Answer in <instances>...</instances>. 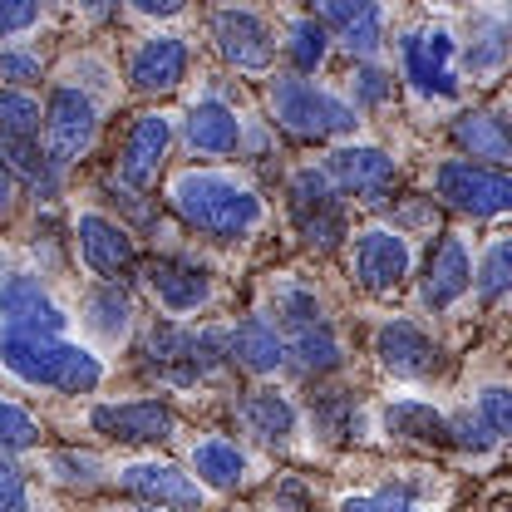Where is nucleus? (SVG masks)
Here are the masks:
<instances>
[{"instance_id": "f257e3e1", "label": "nucleus", "mask_w": 512, "mask_h": 512, "mask_svg": "<svg viewBox=\"0 0 512 512\" xmlns=\"http://www.w3.org/2000/svg\"><path fill=\"white\" fill-rule=\"evenodd\" d=\"M0 365L20 384L64 389V394H89L104 380L99 355H89L84 345L60 340V335H40V330H15V325H0Z\"/></svg>"}, {"instance_id": "f03ea898", "label": "nucleus", "mask_w": 512, "mask_h": 512, "mask_svg": "<svg viewBox=\"0 0 512 512\" xmlns=\"http://www.w3.org/2000/svg\"><path fill=\"white\" fill-rule=\"evenodd\" d=\"M168 202L178 207V217H183L188 227L207 232V237H227V242L256 232L261 217H266L256 188L242 183V178H232V173H197V168H192V173H178Z\"/></svg>"}, {"instance_id": "7ed1b4c3", "label": "nucleus", "mask_w": 512, "mask_h": 512, "mask_svg": "<svg viewBox=\"0 0 512 512\" xmlns=\"http://www.w3.org/2000/svg\"><path fill=\"white\" fill-rule=\"evenodd\" d=\"M266 104H271L276 124L286 128L291 138H306V143H320V138H335V133H350L355 128V109L350 104H340L335 94H325V89L296 79V74L271 79Z\"/></svg>"}, {"instance_id": "20e7f679", "label": "nucleus", "mask_w": 512, "mask_h": 512, "mask_svg": "<svg viewBox=\"0 0 512 512\" xmlns=\"http://www.w3.org/2000/svg\"><path fill=\"white\" fill-rule=\"evenodd\" d=\"M222 365V335H197L178 325H158L148 335V370H158L168 384L207 380Z\"/></svg>"}, {"instance_id": "39448f33", "label": "nucleus", "mask_w": 512, "mask_h": 512, "mask_svg": "<svg viewBox=\"0 0 512 512\" xmlns=\"http://www.w3.org/2000/svg\"><path fill=\"white\" fill-rule=\"evenodd\" d=\"M434 188L448 207L468 212V217H498L512 207V183L503 168H483V163H444L434 173Z\"/></svg>"}, {"instance_id": "423d86ee", "label": "nucleus", "mask_w": 512, "mask_h": 512, "mask_svg": "<svg viewBox=\"0 0 512 512\" xmlns=\"http://www.w3.org/2000/svg\"><path fill=\"white\" fill-rule=\"evenodd\" d=\"M286 192H291V217H296L301 237H306L311 247H320V252H330V247L345 237V207L335 202L330 178L316 173V168H301Z\"/></svg>"}, {"instance_id": "0eeeda50", "label": "nucleus", "mask_w": 512, "mask_h": 512, "mask_svg": "<svg viewBox=\"0 0 512 512\" xmlns=\"http://www.w3.org/2000/svg\"><path fill=\"white\" fill-rule=\"evenodd\" d=\"M409 266H414V247H409L404 232H394V227L360 232V242H355V281L365 291H375V296L399 291L404 276H409Z\"/></svg>"}, {"instance_id": "6e6552de", "label": "nucleus", "mask_w": 512, "mask_h": 512, "mask_svg": "<svg viewBox=\"0 0 512 512\" xmlns=\"http://www.w3.org/2000/svg\"><path fill=\"white\" fill-rule=\"evenodd\" d=\"M94 128H99V114H94V99L84 89H55L50 94V109H45V143H50V158L55 163H74L79 153H89L94 143Z\"/></svg>"}, {"instance_id": "1a4fd4ad", "label": "nucleus", "mask_w": 512, "mask_h": 512, "mask_svg": "<svg viewBox=\"0 0 512 512\" xmlns=\"http://www.w3.org/2000/svg\"><path fill=\"white\" fill-rule=\"evenodd\" d=\"M404 79L424 99H453L458 69H453V35L448 30H414L404 40Z\"/></svg>"}, {"instance_id": "9d476101", "label": "nucleus", "mask_w": 512, "mask_h": 512, "mask_svg": "<svg viewBox=\"0 0 512 512\" xmlns=\"http://www.w3.org/2000/svg\"><path fill=\"white\" fill-rule=\"evenodd\" d=\"M320 15V30H330L350 55L370 60L384 45V10L380 0H311Z\"/></svg>"}, {"instance_id": "9b49d317", "label": "nucleus", "mask_w": 512, "mask_h": 512, "mask_svg": "<svg viewBox=\"0 0 512 512\" xmlns=\"http://www.w3.org/2000/svg\"><path fill=\"white\" fill-rule=\"evenodd\" d=\"M375 355L399 380H429L439 370V345L414 320H384L380 335H375Z\"/></svg>"}, {"instance_id": "f8f14e48", "label": "nucleus", "mask_w": 512, "mask_h": 512, "mask_svg": "<svg viewBox=\"0 0 512 512\" xmlns=\"http://www.w3.org/2000/svg\"><path fill=\"white\" fill-rule=\"evenodd\" d=\"M168 143H173V119L168 114H143L133 119L124 138V153H119V178L128 188H153L158 183V168L168 158Z\"/></svg>"}, {"instance_id": "ddd939ff", "label": "nucleus", "mask_w": 512, "mask_h": 512, "mask_svg": "<svg viewBox=\"0 0 512 512\" xmlns=\"http://www.w3.org/2000/svg\"><path fill=\"white\" fill-rule=\"evenodd\" d=\"M212 35H217V50H222V60L232 69H247V74L271 69L276 40H271V30L256 20L252 10H222L212 20Z\"/></svg>"}, {"instance_id": "4468645a", "label": "nucleus", "mask_w": 512, "mask_h": 512, "mask_svg": "<svg viewBox=\"0 0 512 512\" xmlns=\"http://www.w3.org/2000/svg\"><path fill=\"white\" fill-rule=\"evenodd\" d=\"M89 424L119 444H158L173 439V414L153 399H133V404H99L89 414Z\"/></svg>"}, {"instance_id": "2eb2a0df", "label": "nucleus", "mask_w": 512, "mask_h": 512, "mask_svg": "<svg viewBox=\"0 0 512 512\" xmlns=\"http://www.w3.org/2000/svg\"><path fill=\"white\" fill-rule=\"evenodd\" d=\"M183 74H188V45L178 35H153L128 60V84L138 94H168L183 84Z\"/></svg>"}, {"instance_id": "dca6fc26", "label": "nucleus", "mask_w": 512, "mask_h": 512, "mask_svg": "<svg viewBox=\"0 0 512 512\" xmlns=\"http://www.w3.org/2000/svg\"><path fill=\"white\" fill-rule=\"evenodd\" d=\"M119 483L128 493H138L143 503H158V508H202V488L188 473H178L173 463H128V468H119Z\"/></svg>"}, {"instance_id": "f3484780", "label": "nucleus", "mask_w": 512, "mask_h": 512, "mask_svg": "<svg viewBox=\"0 0 512 512\" xmlns=\"http://www.w3.org/2000/svg\"><path fill=\"white\" fill-rule=\"evenodd\" d=\"M64 311L45 296V286L35 276H10L0 286V325H15V330H40V335H60L64 330Z\"/></svg>"}, {"instance_id": "a211bd4d", "label": "nucleus", "mask_w": 512, "mask_h": 512, "mask_svg": "<svg viewBox=\"0 0 512 512\" xmlns=\"http://www.w3.org/2000/svg\"><path fill=\"white\" fill-rule=\"evenodd\" d=\"M148 286H153V296L163 301V311H173V316H188V311L212 301L207 271L192 266V261H178V256L153 261V266H148Z\"/></svg>"}, {"instance_id": "6ab92c4d", "label": "nucleus", "mask_w": 512, "mask_h": 512, "mask_svg": "<svg viewBox=\"0 0 512 512\" xmlns=\"http://www.w3.org/2000/svg\"><path fill=\"white\" fill-rule=\"evenodd\" d=\"M330 178L340 188L360 192L365 202H384V192L394 188V158L380 148H335L330 153Z\"/></svg>"}, {"instance_id": "aec40b11", "label": "nucleus", "mask_w": 512, "mask_h": 512, "mask_svg": "<svg viewBox=\"0 0 512 512\" xmlns=\"http://www.w3.org/2000/svg\"><path fill=\"white\" fill-rule=\"evenodd\" d=\"M79 256L89 271L99 276H119L133 266V237H128L119 222L99 217V212H84L79 217Z\"/></svg>"}, {"instance_id": "412c9836", "label": "nucleus", "mask_w": 512, "mask_h": 512, "mask_svg": "<svg viewBox=\"0 0 512 512\" xmlns=\"http://www.w3.org/2000/svg\"><path fill=\"white\" fill-rule=\"evenodd\" d=\"M242 143V119L222 104V99H197L188 109V148L192 153H207V158H227L237 153Z\"/></svg>"}, {"instance_id": "4be33fe9", "label": "nucleus", "mask_w": 512, "mask_h": 512, "mask_svg": "<svg viewBox=\"0 0 512 512\" xmlns=\"http://www.w3.org/2000/svg\"><path fill=\"white\" fill-rule=\"evenodd\" d=\"M473 281V261H468V247L463 237H444L439 252L429 261V276H424V306L429 311H448Z\"/></svg>"}, {"instance_id": "5701e85b", "label": "nucleus", "mask_w": 512, "mask_h": 512, "mask_svg": "<svg viewBox=\"0 0 512 512\" xmlns=\"http://www.w3.org/2000/svg\"><path fill=\"white\" fill-rule=\"evenodd\" d=\"M188 458H192V473H197L207 488H217V493H237V488L247 483V453L232 444V439H222V434L197 439Z\"/></svg>"}, {"instance_id": "b1692460", "label": "nucleus", "mask_w": 512, "mask_h": 512, "mask_svg": "<svg viewBox=\"0 0 512 512\" xmlns=\"http://www.w3.org/2000/svg\"><path fill=\"white\" fill-rule=\"evenodd\" d=\"M242 424L252 429L261 444H286V439L296 434V409H291L286 394H276V389H256V394L242 399Z\"/></svg>"}, {"instance_id": "393cba45", "label": "nucleus", "mask_w": 512, "mask_h": 512, "mask_svg": "<svg viewBox=\"0 0 512 512\" xmlns=\"http://www.w3.org/2000/svg\"><path fill=\"white\" fill-rule=\"evenodd\" d=\"M232 360L242 365V370H252V375H271V370H281V360H286V345H281V335H276V325L271 320H242V330L232 335Z\"/></svg>"}, {"instance_id": "a878e982", "label": "nucleus", "mask_w": 512, "mask_h": 512, "mask_svg": "<svg viewBox=\"0 0 512 512\" xmlns=\"http://www.w3.org/2000/svg\"><path fill=\"white\" fill-rule=\"evenodd\" d=\"M453 138H458L463 153L488 158L493 168L508 163V128H503V114H463V119L453 124Z\"/></svg>"}, {"instance_id": "bb28decb", "label": "nucleus", "mask_w": 512, "mask_h": 512, "mask_svg": "<svg viewBox=\"0 0 512 512\" xmlns=\"http://www.w3.org/2000/svg\"><path fill=\"white\" fill-rule=\"evenodd\" d=\"M389 429L414 439V444H448V419L434 404H419V399H404L389 409Z\"/></svg>"}, {"instance_id": "cd10ccee", "label": "nucleus", "mask_w": 512, "mask_h": 512, "mask_svg": "<svg viewBox=\"0 0 512 512\" xmlns=\"http://www.w3.org/2000/svg\"><path fill=\"white\" fill-rule=\"evenodd\" d=\"M40 128H45V114H40V104L25 89H0V138L35 143Z\"/></svg>"}, {"instance_id": "c85d7f7f", "label": "nucleus", "mask_w": 512, "mask_h": 512, "mask_svg": "<svg viewBox=\"0 0 512 512\" xmlns=\"http://www.w3.org/2000/svg\"><path fill=\"white\" fill-rule=\"evenodd\" d=\"M291 355L306 375H325L340 365V340L330 335V325H306V330H291Z\"/></svg>"}, {"instance_id": "c756f323", "label": "nucleus", "mask_w": 512, "mask_h": 512, "mask_svg": "<svg viewBox=\"0 0 512 512\" xmlns=\"http://www.w3.org/2000/svg\"><path fill=\"white\" fill-rule=\"evenodd\" d=\"M286 50H291V60H296V69H320L325 64V55H330V35L320 30L316 20H291V30H286Z\"/></svg>"}, {"instance_id": "7c9ffc66", "label": "nucleus", "mask_w": 512, "mask_h": 512, "mask_svg": "<svg viewBox=\"0 0 512 512\" xmlns=\"http://www.w3.org/2000/svg\"><path fill=\"white\" fill-rule=\"evenodd\" d=\"M89 320H94V330H99L104 340H119L128 330V296L119 286L94 291V296H89Z\"/></svg>"}, {"instance_id": "2f4dec72", "label": "nucleus", "mask_w": 512, "mask_h": 512, "mask_svg": "<svg viewBox=\"0 0 512 512\" xmlns=\"http://www.w3.org/2000/svg\"><path fill=\"white\" fill-rule=\"evenodd\" d=\"M276 325H286V330L320 325V301L306 286H281V291H276Z\"/></svg>"}, {"instance_id": "473e14b6", "label": "nucleus", "mask_w": 512, "mask_h": 512, "mask_svg": "<svg viewBox=\"0 0 512 512\" xmlns=\"http://www.w3.org/2000/svg\"><path fill=\"white\" fill-rule=\"evenodd\" d=\"M35 444H40V424L20 404L0 399V448H35Z\"/></svg>"}, {"instance_id": "72a5a7b5", "label": "nucleus", "mask_w": 512, "mask_h": 512, "mask_svg": "<svg viewBox=\"0 0 512 512\" xmlns=\"http://www.w3.org/2000/svg\"><path fill=\"white\" fill-rule=\"evenodd\" d=\"M508 266H512V247L508 237H498L493 247H488V256H483V276H478V291H483V301H498L503 291H508Z\"/></svg>"}, {"instance_id": "f704fd0d", "label": "nucleus", "mask_w": 512, "mask_h": 512, "mask_svg": "<svg viewBox=\"0 0 512 512\" xmlns=\"http://www.w3.org/2000/svg\"><path fill=\"white\" fill-rule=\"evenodd\" d=\"M478 424L493 434V439H503L512 429V394L503 384H493V389H483L478 394Z\"/></svg>"}, {"instance_id": "c9c22d12", "label": "nucleus", "mask_w": 512, "mask_h": 512, "mask_svg": "<svg viewBox=\"0 0 512 512\" xmlns=\"http://www.w3.org/2000/svg\"><path fill=\"white\" fill-rule=\"evenodd\" d=\"M50 473L60 478V483H69V488H94L99 483V458H89V453H55L50 458Z\"/></svg>"}, {"instance_id": "e433bc0d", "label": "nucleus", "mask_w": 512, "mask_h": 512, "mask_svg": "<svg viewBox=\"0 0 512 512\" xmlns=\"http://www.w3.org/2000/svg\"><path fill=\"white\" fill-rule=\"evenodd\" d=\"M508 55V40H503V25L498 20H488L478 35H473V50H468V64L473 69H498Z\"/></svg>"}, {"instance_id": "4c0bfd02", "label": "nucleus", "mask_w": 512, "mask_h": 512, "mask_svg": "<svg viewBox=\"0 0 512 512\" xmlns=\"http://www.w3.org/2000/svg\"><path fill=\"white\" fill-rule=\"evenodd\" d=\"M340 512H419V503L404 493H350L340 498Z\"/></svg>"}, {"instance_id": "58836bf2", "label": "nucleus", "mask_w": 512, "mask_h": 512, "mask_svg": "<svg viewBox=\"0 0 512 512\" xmlns=\"http://www.w3.org/2000/svg\"><path fill=\"white\" fill-rule=\"evenodd\" d=\"M35 20H40V0H0V40L35 30Z\"/></svg>"}, {"instance_id": "ea45409f", "label": "nucleus", "mask_w": 512, "mask_h": 512, "mask_svg": "<svg viewBox=\"0 0 512 512\" xmlns=\"http://www.w3.org/2000/svg\"><path fill=\"white\" fill-rule=\"evenodd\" d=\"M0 512H30V488L20 468H10L5 458H0Z\"/></svg>"}, {"instance_id": "a19ab883", "label": "nucleus", "mask_w": 512, "mask_h": 512, "mask_svg": "<svg viewBox=\"0 0 512 512\" xmlns=\"http://www.w3.org/2000/svg\"><path fill=\"white\" fill-rule=\"evenodd\" d=\"M0 153H5V158H10V163H15L25 178H35V183L50 173V163L40 158V148H35V143H10V138H0Z\"/></svg>"}, {"instance_id": "79ce46f5", "label": "nucleus", "mask_w": 512, "mask_h": 512, "mask_svg": "<svg viewBox=\"0 0 512 512\" xmlns=\"http://www.w3.org/2000/svg\"><path fill=\"white\" fill-rule=\"evenodd\" d=\"M0 79H15V84L40 79V55H25V50H0Z\"/></svg>"}, {"instance_id": "37998d69", "label": "nucleus", "mask_w": 512, "mask_h": 512, "mask_svg": "<svg viewBox=\"0 0 512 512\" xmlns=\"http://www.w3.org/2000/svg\"><path fill=\"white\" fill-rule=\"evenodd\" d=\"M448 444L458 448H473V453H483V448L493 444V434L478 424V419H448Z\"/></svg>"}, {"instance_id": "c03bdc74", "label": "nucleus", "mask_w": 512, "mask_h": 512, "mask_svg": "<svg viewBox=\"0 0 512 512\" xmlns=\"http://www.w3.org/2000/svg\"><path fill=\"white\" fill-rule=\"evenodd\" d=\"M355 99H360V104H384V99H389V74L375 69V64L360 69V74H355Z\"/></svg>"}, {"instance_id": "a18cd8bd", "label": "nucleus", "mask_w": 512, "mask_h": 512, "mask_svg": "<svg viewBox=\"0 0 512 512\" xmlns=\"http://www.w3.org/2000/svg\"><path fill=\"white\" fill-rule=\"evenodd\" d=\"M188 0H133V10H143V15H178Z\"/></svg>"}, {"instance_id": "49530a36", "label": "nucleus", "mask_w": 512, "mask_h": 512, "mask_svg": "<svg viewBox=\"0 0 512 512\" xmlns=\"http://www.w3.org/2000/svg\"><path fill=\"white\" fill-rule=\"evenodd\" d=\"M10 202H15V178H10V163H5V153H0V217L10 212Z\"/></svg>"}, {"instance_id": "de8ad7c7", "label": "nucleus", "mask_w": 512, "mask_h": 512, "mask_svg": "<svg viewBox=\"0 0 512 512\" xmlns=\"http://www.w3.org/2000/svg\"><path fill=\"white\" fill-rule=\"evenodd\" d=\"M79 10H84L89 20H109V15L119 10V0H79Z\"/></svg>"}, {"instance_id": "09e8293b", "label": "nucleus", "mask_w": 512, "mask_h": 512, "mask_svg": "<svg viewBox=\"0 0 512 512\" xmlns=\"http://www.w3.org/2000/svg\"><path fill=\"white\" fill-rule=\"evenodd\" d=\"M448 5H453V0H448Z\"/></svg>"}]
</instances>
